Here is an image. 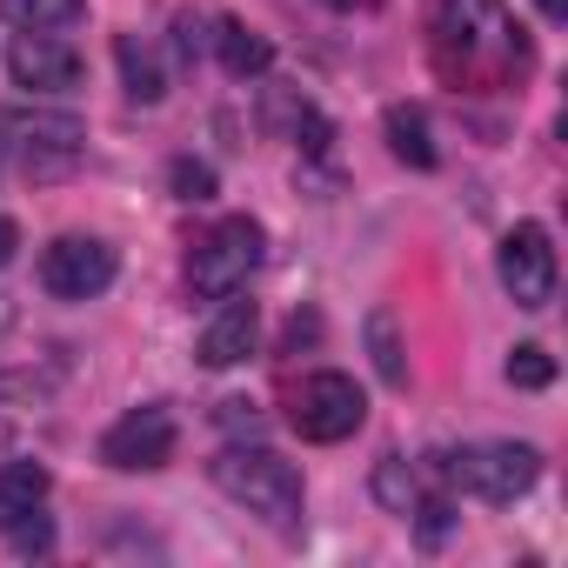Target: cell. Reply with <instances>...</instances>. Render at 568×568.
Listing matches in <instances>:
<instances>
[{
  "label": "cell",
  "instance_id": "cell-6",
  "mask_svg": "<svg viewBox=\"0 0 568 568\" xmlns=\"http://www.w3.org/2000/svg\"><path fill=\"white\" fill-rule=\"evenodd\" d=\"M362 422H368V395H362V382H355V375L322 368V375H308V382H302V395H295V428H302L308 442L335 448V442H348Z\"/></svg>",
  "mask_w": 568,
  "mask_h": 568
},
{
  "label": "cell",
  "instance_id": "cell-11",
  "mask_svg": "<svg viewBox=\"0 0 568 568\" xmlns=\"http://www.w3.org/2000/svg\"><path fill=\"white\" fill-rule=\"evenodd\" d=\"M214 54H221V68H227L234 81H261V74L274 68V41L254 34L247 21H221V28H214Z\"/></svg>",
  "mask_w": 568,
  "mask_h": 568
},
{
  "label": "cell",
  "instance_id": "cell-15",
  "mask_svg": "<svg viewBox=\"0 0 568 568\" xmlns=\"http://www.w3.org/2000/svg\"><path fill=\"white\" fill-rule=\"evenodd\" d=\"M114 61H121V81H128V101H141V108H154V101L168 94V74H161V61H154V48H141L134 34H121V41H114Z\"/></svg>",
  "mask_w": 568,
  "mask_h": 568
},
{
  "label": "cell",
  "instance_id": "cell-23",
  "mask_svg": "<svg viewBox=\"0 0 568 568\" xmlns=\"http://www.w3.org/2000/svg\"><path fill=\"white\" fill-rule=\"evenodd\" d=\"M48 395V382L41 375H28V368H0V408H14V402H41Z\"/></svg>",
  "mask_w": 568,
  "mask_h": 568
},
{
  "label": "cell",
  "instance_id": "cell-17",
  "mask_svg": "<svg viewBox=\"0 0 568 568\" xmlns=\"http://www.w3.org/2000/svg\"><path fill=\"white\" fill-rule=\"evenodd\" d=\"M375 501H382L388 515H402V521H408V508L422 501V481H415V468H408L402 455H382V462H375Z\"/></svg>",
  "mask_w": 568,
  "mask_h": 568
},
{
  "label": "cell",
  "instance_id": "cell-28",
  "mask_svg": "<svg viewBox=\"0 0 568 568\" xmlns=\"http://www.w3.org/2000/svg\"><path fill=\"white\" fill-rule=\"evenodd\" d=\"M8 442H14V435H8V422H0V455H8Z\"/></svg>",
  "mask_w": 568,
  "mask_h": 568
},
{
  "label": "cell",
  "instance_id": "cell-3",
  "mask_svg": "<svg viewBox=\"0 0 568 568\" xmlns=\"http://www.w3.org/2000/svg\"><path fill=\"white\" fill-rule=\"evenodd\" d=\"M261 247H267L261 221H254V214H227V221L194 247V261H187V295H194V302H221V295L247 288V274L261 267Z\"/></svg>",
  "mask_w": 568,
  "mask_h": 568
},
{
  "label": "cell",
  "instance_id": "cell-21",
  "mask_svg": "<svg viewBox=\"0 0 568 568\" xmlns=\"http://www.w3.org/2000/svg\"><path fill=\"white\" fill-rule=\"evenodd\" d=\"M214 422H221L227 435H261V428H267V415H261V402H247V395H227V402L214 408Z\"/></svg>",
  "mask_w": 568,
  "mask_h": 568
},
{
  "label": "cell",
  "instance_id": "cell-7",
  "mask_svg": "<svg viewBox=\"0 0 568 568\" xmlns=\"http://www.w3.org/2000/svg\"><path fill=\"white\" fill-rule=\"evenodd\" d=\"M121 254L94 234H61L54 247H41V288L54 302H94L101 288H114Z\"/></svg>",
  "mask_w": 568,
  "mask_h": 568
},
{
  "label": "cell",
  "instance_id": "cell-8",
  "mask_svg": "<svg viewBox=\"0 0 568 568\" xmlns=\"http://www.w3.org/2000/svg\"><path fill=\"white\" fill-rule=\"evenodd\" d=\"M174 442H181L174 415H168L161 402H148V408H128V415L101 435V462L121 468V475H148V468H168V462H174Z\"/></svg>",
  "mask_w": 568,
  "mask_h": 568
},
{
  "label": "cell",
  "instance_id": "cell-24",
  "mask_svg": "<svg viewBox=\"0 0 568 568\" xmlns=\"http://www.w3.org/2000/svg\"><path fill=\"white\" fill-rule=\"evenodd\" d=\"M14 247H21V227H14L8 214H0V267H8V261H14Z\"/></svg>",
  "mask_w": 568,
  "mask_h": 568
},
{
  "label": "cell",
  "instance_id": "cell-16",
  "mask_svg": "<svg viewBox=\"0 0 568 568\" xmlns=\"http://www.w3.org/2000/svg\"><path fill=\"white\" fill-rule=\"evenodd\" d=\"M88 14V0H0V21H14L21 34H61Z\"/></svg>",
  "mask_w": 568,
  "mask_h": 568
},
{
  "label": "cell",
  "instance_id": "cell-4",
  "mask_svg": "<svg viewBox=\"0 0 568 568\" xmlns=\"http://www.w3.org/2000/svg\"><path fill=\"white\" fill-rule=\"evenodd\" d=\"M442 462H448V475H455L468 495H481V501H521V495L541 481V455H535L528 442H475V448L442 455Z\"/></svg>",
  "mask_w": 568,
  "mask_h": 568
},
{
  "label": "cell",
  "instance_id": "cell-5",
  "mask_svg": "<svg viewBox=\"0 0 568 568\" xmlns=\"http://www.w3.org/2000/svg\"><path fill=\"white\" fill-rule=\"evenodd\" d=\"M495 274H501V288H508L515 308L541 315L555 302V241H548V227L541 221H515L501 234V247H495Z\"/></svg>",
  "mask_w": 568,
  "mask_h": 568
},
{
  "label": "cell",
  "instance_id": "cell-26",
  "mask_svg": "<svg viewBox=\"0 0 568 568\" xmlns=\"http://www.w3.org/2000/svg\"><path fill=\"white\" fill-rule=\"evenodd\" d=\"M328 8L335 14H355V8H375V0H328Z\"/></svg>",
  "mask_w": 568,
  "mask_h": 568
},
{
  "label": "cell",
  "instance_id": "cell-10",
  "mask_svg": "<svg viewBox=\"0 0 568 568\" xmlns=\"http://www.w3.org/2000/svg\"><path fill=\"white\" fill-rule=\"evenodd\" d=\"M254 335H261V315H254V302H241V288H234V295H221V315L201 328L194 355H201V368H241V362L254 355Z\"/></svg>",
  "mask_w": 568,
  "mask_h": 568
},
{
  "label": "cell",
  "instance_id": "cell-20",
  "mask_svg": "<svg viewBox=\"0 0 568 568\" xmlns=\"http://www.w3.org/2000/svg\"><path fill=\"white\" fill-rule=\"evenodd\" d=\"M408 521H415L422 548H442V541H448V528H455V508L435 495V501H415V508H408Z\"/></svg>",
  "mask_w": 568,
  "mask_h": 568
},
{
  "label": "cell",
  "instance_id": "cell-14",
  "mask_svg": "<svg viewBox=\"0 0 568 568\" xmlns=\"http://www.w3.org/2000/svg\"><path fill=\"white\" fill-rule=\"evenodd\" d=\"M368 362H375V375L388 382V388H408V348H402V322H395V308H368Z\"/></svg>",
  "mask_w": 568,
  "mask_h": 568
},
{
  "label": "cell",
  "instance_id": "cell-1",
  "mask_svg": "<svg viewBox=\"0 0 568 568\" xmlns=\"http://www.w3.org/2000/svg\"><path fill=\"white\" fill-rule=\"evenodd\" d=\"M207 475H214V488L227 495V501H241L247 515H261V521H274V528H295L302 521V468L295 462H281L274 448H261V442H234V448H221L214 462H207Z\"/></svg>",
  "mask_w": 568,
  "mask_h": 568
},
{
  "label": "cell",
  "instance_id": "cell-27",
  "mask_svg": "<svg viewBox=\"0 0 568 568\" xmlns=\"http://www.w3.org/2000/svg\"><path fill=\"white\" fill-rule=\"evenodd\" d=\"M8 328H14V302H8V295H0V335H8Z\"/></svg>",
  "mask_w": 568,
  "mask_h": 568
},
{
  "label": "cell",
  "instance_id": "cell-19",
  "mask_svg": "<svg viewBox=\"0 0 568 568\" xmlns=\"http://www.w3.org/2000/svg\"><path fill=\"white\" fill-rule=\"evenodd\" d=\"M168 187H174V201H214V168L207 161H194V154H181L174 168H168Z\"/></svg>",
  "mask_w": 568,
  "mask_h": 568
},
{
  "label": "cell",
  "instance_id": "cell-12",
  "mask_svg": "<svg viewBox=\"0 0 568 568\" xmlns=\"http://www.w3.org/2000/svg\"><path fill=\"white\" fill-rule=\"evenodd\" d=\"M48 488H54V475L41 462H0V528H14L21 515H34L48 501Z\"/></svg>",
  "mask_w": 568,
  "mask_h": 568
},
{
  "label": "cell",
  "instance_id": "cell-9",
  "mask_svg": "<svg viewBox=\"0 0 568 568\" xmlns=\"http://www.w3.org/2000/svg\"><path fill=\"white\" fill-rule=\"evenodd\" d=\"M8 74L28 94H68V88H81V54L61 34H21L8 48Z\"/></svg>",
  "mask_w": 568,
  "mask_h": 568
},
{
  "label": "cell",
  "instance_id": "cell-22",
  "mask_svg": "<svg viewBox=\"0 0 568 568\" xmlns=\"http://www.w3.org/2000/svg\"><path fill=\"white\" fill-rule=\"evenodd\" d=\"M0 535L14 541V555H48V548H54V528L41 521V508H34V515H21L14 528H0Z\"/></svg>",
  "mask_w": 568,
  "mask_h": 568
},
{
  "label": "cell",
  "instance_id": "cell-18",
  "mask_svg": "<svg viewBox=\"0 0 568 568\" xmlns=\"http://www.w3.org/2000/svg\"><path fill=\"white\" fill-rule=\"evenodd\" d=\"M508 382H515V388H528V395H541V388L555 382V355H548L541 342H521V348H508Z\"/></svg>",
  "mask_w": 568,
  "mask_h": 568
},
{
  "label": "cell",
  "instance_id": "cell-25",
  "mask_svg": "<svg viewBox=\"0 0 568 568\" xmlns=\"http://www.w3.org/2000/svg\"><path fill=\"white\" fill-rule=\"evenodd\" d=\"M535 8H541V21H555V28L568 21V0H535Z\"/></svg>",
  "mask_w": 568,
  "mask_h": 568
},
{
  "label": "cell",
  "instance_id": "cell-2",
  "mask_svg": "<svg viewBox=\"0 0 568 568\" xmlns=\"http://www.w3.org/2000/svg\"><path fill=\"white\" fill-rule=\"evenodd\" d=\"M0 148H14L28 181L41 174H68L74 154L88 148V121L68 108H0Z\"/></svg>",
  "mask_w": 568,
  "mask_h": 568
},
{
  "label": "cell",
  "instance_id": "cell-13",
  "mask_svg": "<svg viewBox=\"0 0 568 568\" xmlns=\"http://www.w3.org/2000/svg\"><path fill=\"white\" fill-rule=\"evenodd\" d=\"M382 134H388V154L395 161H408V168H435V141H428V114L415 108V101H395L388 114H382Z\"/></svg>",
  "mask_w": 568,
  "mask_h": 568
}]
</instances>
